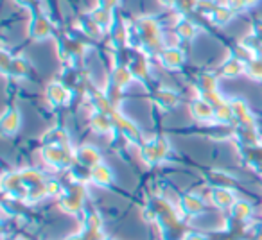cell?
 Segmentation results:
<instances>
[{
	"mask_svg": "<svg viewBox=\"0 0 262 240\" xmlns=\"http://www.w3.org/2000/svg\"><path fill=\"white\" fill-rule=\"evenodd\" d=\"M18 128H20L18 109H15V108L8 109V111L4 113V116H2V131H4V135H15V133L18 131Z\"/></svg>",
	"mask_w": 262,
	"mask_h": 240,
	"instance_id": "10",
	"label": "cell"
},
{
	"mask_svg": "<svg viewBox=\"0 0 262 240\" xmlns=\"http://www.w3.org/2000/svg\"><path fill=\"white\" fill-rule=\"evenodd\" d=\"M9 72L15 77H26L29 74V65H27L26 59L22 58H13V63L9 66Z\"/></svg>",
	"mask_w": 262,
	"mask_h": 240,
	"instance_id": "17",
	"label": "cell"
},
{
	"mask_svg": "<svg viewBox=\"0 0 262 240\" xmlns=\"http://www.w3.org/2000/svg\"><path fill=\"white\" fill-rule=\"evenodd\" d=\"M47 194L49 196H59L61 194V185L58 181H47Z\"/></svg>",
	"mask_w": 262,
	"mask_h": 240,
	"instance_id": "24",
	"label": "cell"
},
{
	"mask_svg": "<svg viewBox=\"0 0 262 240\" xmlns=\"http://www.w3.org/2000/svg\"><path fill=\"white\" fill-rule=\"evenodd\" d=\"M198 84H200V90L203 91V93H207V91H215L217 81H215V77H212V76H201Z\"/></svg>",
	"mask_w": 262,
	"mask_h": 240,
	"instance_id": "22",
	"label": "cell"
},
{
	"mask_svg": "<svg viewBox=\"0 0 262 240\" xmlns=\"http://www.w3.org/2000/svg\"><path fill=\"white\" fill-rule=\"evenodd\" d=\"M92 20L97 23L99 27H106L112 23V15H110V9H104V8H97L94 13H92Z\"/></svg>",
	"mask_w": 262,
	"mask_h": 240,
	"instance_id": "19",
	"label": "cell"
},
{
	"mask_svg": "<svg viewBox=\"0 0 262 240\" xmlns=\"http://www.w3.org/2000/svg\"><path fill=\"white\" fill-rule=\"evenodd\" d=\"M180 208H182V211L187 215H198L203 211L205 203L196 194H185V196H182V199H180Z\"/></svg>",
	"mask_w": 262,
	"mask_h": 240,
	"instance_id": "5",
	"label": "cell"
},
{
	"mask_svg": "<svg viewBox=\"0 0 262 240\" xmlns=\"http://www.w3.org/2000/svg\"><path fill=\"white\" fill-rule=\"evenodd\" d=\"M76 158L79 160L81 165H84V167H88V169H92V167H95V165L101 163V154H99V151L92 146L79 147L77 153H76Z\"/></svg>",
	"mask_w": 262,
	"mask_h": 240,
	"instance_id": "7",
	"label": "cell"
},
{
	"mask_svg": "<svg viewBox=\"0 0 262 240\" xmlns=\"http://www.w3.org/2000/svg\"><path fill=\"white\" fill-rule=\"evenodd\" d=\"M255 38L262 43V22L255 23Z\"/></svg>",
	"mask_w": 262,
	"mask_h": 240,
	"instance_id": "26",
	"label": "cell"
},
{
	"mask_svg": "<svg viewBox=\"0 0 262 240\" xmlns=\"http://www.w3.org/2000/svg\"><path fill=\"white\" fill-rule=\"evenodd\" d=\"M90 179L99 186H110L113 183V172L108 165L99 163L90 169Z\"/></svg>",
	"mask_w": 262,
	"mask_h": 240,
	"instance_id": "6",
	"label": "cell"
},
{
	"mask_svg": "<svg viewBox=\"0 0 262 240\" xmlns=\"http://www.w3.org/2000/svg\"><path fill=\"white\" fill-rule=\"evenodd\" d=\"M169 154V146L165 140L157 138L153 142H147L142 146V158L147 163H158Z\"/></svg>",
	"mask_w": 262,
	"mask_h": 240,
	"instance_id": "1",
	"label": "cell"
},
{
	"mask_svg": "<svg viewBox=\"0 0 262 240\" xmlns=\"http://www.w3.org/2000/svg\"><path fill=\"white\" fill-rule=\"evenodd\" d=\"M246 70L253 79L262 81V59H250Z\"/></svg>",
	"mask_w": 262,
	"mask_h": 240,
	"instance_id": "21",
	"label": "cell"
},
{
	"mask_svg": "<svg viewBox=\"0 0 262 240\" xmlns=\"http://www.w3.org/2000/svg\"><path fill=\"white\" fill-rule=\"evenodd\" d=\"M131 77H133V72H131L129 68H124V66H120V68L113 70V86L117 88H124L126 84H129Z\"/></svg>",
	"mask_w": 262,
	"mask_h": 240,
	"instance_id": "16",
	"label": "cell"
},
{
	"mask_svg": "<svg viewBox=\"0 0 262 240\" xmlns=\"http://www.w3.org/2000/svg\"><path fill=\"white\" fill-rule=\"evenodd\" d=\"M212 15H214V20L217 23H226L230 18H232V11L226 8H215V11L212 13Z\"/></svg>",
	"mask_w": 262,
	"mask_h": 240,
	"instance_id": "23",
	"label": "cell"
},
{
	"mask_svg": "<svg viewBox=\"0 0 262 240\" xmlns=\"http://www.w3.org/2000/svg\"><path fill=\"white\" fill-rule=\"evenodd\" d=\"M117 2H119V0H99V6L104 9H113L117 6Z\"/></svg>",
	"mask_w": 262,
	"mask_h": 240,
	"instance_id": "25",
	"label": "cell"
},
{
	"mask_svg": "<svg viewBox=\"0 0 262 240\" xmlns=\"http://www.w3.org/2000/svg\"><path fill=\"white\" fill-rule=\"evenodd\" d=\"M185 240H207V238H205L203 235H189Z\"/></svg>",
	"mask_w": 262,
	"mask_h": 240,
	"instance_id": "27",
	"label": "cell"
},
{
	"mask_svg": "<svg viewBox=\"0 0 262 240\" xmlns=\"http://www.w3.org/2000/svg\"><path fill=\"white\" fill-rule=\"evenodd\" d=\"M176 101H178V99H176V95L172 93L171 90H160L157 93V102L158 104L162 106V108H172V106L176 104Z\"/></svg>",
	"mask_w": 262,
	"mask_h": 240,
	"instance_id": "18",
	"label": "cell"
},
{
	"mask_svg": "<svg viewBox=\"0 0 262 240\" xmlns=\"http://www.w3.org/2000/svg\"><path fill=\"white\" fill-rule=\"evenodd\" d=\"M244 68H246V66H244V63L241 61V59L232 58L223 65V74H225L226 77H237L239 74L244 72Z\"/></svg>",
	"mask_w": 262,
	"mask_h": 240,
	"instance_id": "15",
	"label": "cell"
},
{
	"mask_svg": "<svg viewBox=\"0 0 262 240\" xmlns=\"http://www.w3.org/2000/svg\"><path fill=\"white\" fill-rule=\"evenodd\" d=\"M47 97L54 106H61L70 99V91L61 83H51L47 88Z\"/></svg>",
	"mask_w": 262,
	"mask_h": 240,
	"instance_id": "9",
	"label": "cell"
},
{
	"mask_svg": "<svg viewBox=\"0 0 262 240\" xmlns=\"http://www.w3.org/2000/svg\"><path fill=\"white\" fill-rule=\"evenodd\" d=\"M190 111L201 122H208V120L215 118V108L205 99H196V101L190 104Z\"/></svg>",
	"mask_w": 262,
	"mask_h": 240,
	"instance_id": "4",
	"label": "cell"
},
{
	"mask_svg": "<svg viewBox=\"0 0 262 240\" xmlns=\"http://www.w3.org/2000/svg\"><path fill=\"white\" fill-rule=\"evenodd\" d=\"M61 208H65L67 211H72V213H77L79 210H83L84 204V190L81 188L79 185H74L69 188V192L61 197L59 201Z\"/></svg>",
	"mask_w": 262,
	"mask_h": 240,
	"instance_id": "3",
	"label": "cell"
},
{
	"mask_svg": "<svg viewBox=\"0 0 262 240\" xmlns=\"http://www.w3.org/2000/svg\"><path fill=\"white\" fill-rule=\"evenodd\" d=\"M176 33H178V36L183 38V40H192V38L196 36V27L190 22H187V20H183V22H180L178 26H176Z\"/></svg>",
	"mask_w": 262,
	"mask_h": 240,
	"instance_id": "20",
	"label": "cell"
},
{
	"mask_svg": "<svg viewBox=\"0 0 262 240\" xmlns=\"http://www.w3.org/2000/svg\"><path fill=\"white\" fill-rule=\"evenodd\" d=\"M210 199H212V203H214L217 208H221V210H225V208H232L233 204H235V197H233V194L230 192L228 188H223V186H217V188L212 190Z\"/></svg>",
	"mask_w": 262,
	"mask_h": 240,
	"instance_id": "8",
	"label": "cell"
},
{
	"mask_svg": "<svg viewBox=\"0 0 262 240\" xmlns=\"http://www.w3.org/2000/svg\"><path fill=\"white\" fill-rule=\"evenodd\" d=\"M185 58H183V52H180L178 49H167V51L162 54V63H164L167 68H180L183 65Z\"/></svg>",
	"mask_w": 262,
	"mask_h": 240,
	"instance_id": "13",
	"label": "cell"
},
{
	"mask_svg": "<svg viewBox=\"0 0 262 240\" xmlns=\"http://www.w3.org/2000/svg\"><path fill=\"white\" fill-rule=\"evenodd\" d=\"M113 120L110 118L106 113H95L94 116L90 118V126L94 131L97 133H110L113 129Z\"/></svg>",
	"mask_w": 262,
	"mask_h": 240,
	"instance_id": "12",
	"label": "cell"
},
{
	"mask_svg": "<svg viewBox=\"0 0 262 240\" xmlns=\"http://www.w3.org/2000/svg\"><path fill=\"white\" fill-rule=\"evenodd\" d=\"M31 34H33V38H36V40H43V38H47L49 34H51V26H49V22L43 16L34 20V23L31 26Z\"/></svg>",
	"mask_w": 262,
	"mask_h": 240,
	"instance_id": "14",
	"label": "cell"
},
{
	"mask_svg": "<svg viewBox=\"0 0 262 240\" xmlns=\"http://www.w3.org/2000/svg\"><path fill=\"white\" fill-rule=\"evenodd\" d=\"M43 158L47 163L54 165V167H69L72 163V154L69 153L67 147L59 146H49L43 149Z\"/></svg>",
	"mask_w": 262,
	"mask_h": 240,
	"instance_id": "2",
	"label": "cell"
},
{
	"mask_svg": "<svg viewBox=\"0 0 262 240\" xmlns=\"http://www.w3.org/2000/svg\"><path fill=\"white\" fill-rule=\"evenodd\" d=\"M230 213H232L233 221L244 222V221H248V219L251 217V213H253V208H251V204L246 203V201H235V204L230 208Z\"/></svg>",
	"mask_w": 262,
	"mask_h": 240,
	"instance_id": "11",
	"label": "cell"
}]
</instances>
